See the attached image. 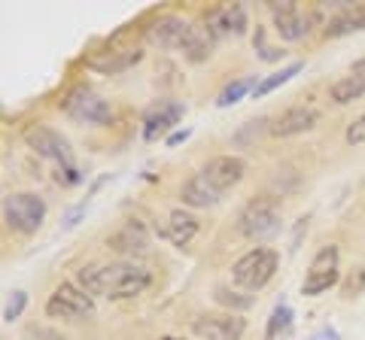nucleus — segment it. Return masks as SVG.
<instances>
[{"instance_id":"obj_30","label":"nucleus","mask_w":365,"mask_h":340,"mask_svg":"<svg viewBox=\"0 0 365 340\" xmlns=\"http://www.w3.org/2000/svg\"><path fill=\"white\" fill-rule=\"evenodd\" d=\"M304 340H341V334L335 331V328H329V325H323V328H317L314 334H307Z\"/></svg>"},{"instance_id":"obj_25","label":"nucleus","mask_w":365,"mask_h":340,"mask_svg":"<svg viewBox=\"0 0 365 340\" xmlns=\"http://www.w3.org/2000/svg\"><path fill=\"white\" fill-rule=\"evenodd\" d=\"M213 298L220 301L222 307H232V310H247L250 304H253V294H241V292H232V289H225V286L216 289Z\"/></svg>"},{"instance_id":"obj_29","label":"nucleus","mask_w":365,"mask_h":340,"mask_svg":"<svg viewBox=\"0 0 365 340\" xmlns=\"http://www.w3.org/2000/svg\"><path fill=\"white\" fill-rule=\"evenodd\" d=\"M347 143H353V146L365 143V112H362V116L347 128Z\"/></svg>"},{"instance_id":"obj_13","label":"nucleus","mask_w":365,"mask_h":340,"mask_svg":"<svg viewBox=\"0 0 365 340\" xmlns=\"http://www.w3.org/2000/svg\"><path fill=\"white\" fill-rule=\"evenodd\" d=\"M110 249H116L119 255H143L150 249V231L143 228V222H125L122 228L110 237Z\"/></svg>"},{"instance_id":"obj_27","label":"nucleus","mask_w":365,"mask_h":340,"mask_svg":"<svg viewBox=\"0 0 365 340\" xmlns=\"http://www.w3.org/2000/svg\"><path fill=\"white\" fill-rule=\"evenodd\" d=\"M25 307H28V292H21V289L9 292V298H6V304H4V319H6V322L19 319V316L25 313Z\"/></svg>"},{"instance_id":"obj_32","label":"nucleus","mask_w":365,"mask_h":340,"mask_svg":"<svg viewBox=\"0 0 365 340\" xmlns=\"http://www.w3.org/2000/svg\"><path fill=\"white\" fill-rule=\"evenodd\" d=\"M182 140H189V131H174L168 137V146H177V143H182Z\"/></svg>"},{"instance_id":"obj_19","label":"nucleus","mask_w":365,"mask_h":340,"mask_svg":"<svg viewBox=\"0 0 365 340\" xmlns=\"http://www.w3.org/2000/svg\"><path fill=\"white\" fill-rule=\"evenodd\" d=\"M210 25L213 33H244L247 31V9L241 4H232V6H222L210 16Z\"/></svg>"},{"instance_id":"obj_16","label":"nucleus","mask_w":365,"mask_h":340,"mask_svg":"<svg viewBox=\"0 0 365 340\" xmlns=\"http://www.w3.org/2000/svg\"><path fill=\"white\" fill-rule=\"evenodd\" d=\"M198 234V219L192 216V213H186V210H174L168 216V225H165V237L174 246H189L192 243V237Z\"/></svg>"},{"instance_id":"obj_8","label":"nucleus","mask_w":365,"mask_h":340,"mask_svg":"<svg viewBox=\"0 0 365 340\" xmlns=\"http://www.w3.org/2000/svg\"><path fill=\"white\" fill-rule=\"evenodd\" d=\"M46 313L52 316V319H86V316L95 313V301H91V294L86 289H79L76 282H61L58 289L49 294V301H46Z\"/></svg>"},{"instance_id":"obj_33","label":"nucleus","mask_w":365,"mask_h":340,"mask_svg":"<svg viewBox=\"0 0 365 340\" xmlns=\"http://www.w3.org/2000/svg\"><path fill=\"white\" fill-rule=\"evenodd\" d=\"M353 76H365V58H359L356 64H353Z\"/></svg>"},{"instance_id":"obj_23","label":"nucleus","mask_w":365,"mask_h":340,"mask_svg":"<svg viewBox=\"0 0 365 340\" xmlns=\"http://www.w3.org/2000/svg\"><path fill=\"white\" fill-rule=\"evenodd\" d=\"M140 55L143 52H137V49H125L122 55H113V58H91V67H95V70H104V73H116V70H125V67L137 64Z\"/></svg>"},{"instance_id":"obj_11","label":"nucleus","mask_w":365,"mask_h":340,"mask_svg":"<svg viewBox=\"0 0 365 340\" xmlns=\"http://www.w3.org/2000/svg\"><path fill=\"white\" fill-rule=\"evenodd\" d=\"M192 331L204 340H241L247 322L237 313H207L192 322Z\"/></svg>"},{"instance_id":"obj_9","label":"nucleus","mask_w":365,"mask_h":340,"mask_svg":"<svg viewBox=\"0 0 365 340\" xmlns=\"http://www.w3.org/2000/svg\"><path fill=\"white\" fill-rule=\"evenodd\" d=\"M338 282V246L329 243L314 255V262L307 265L304 280H302V294L317 298V294L329 292Z\"/></svg>"},{"instance_id":"obj_22","label":"nucleus","mask_w":365,"mask_h":340,"mask_svg":"<svg viewBox=\"0 0 365 340\" xmlns=\"http://www.w3.org/2000/svg\"><path fill=\"white\" fill-rule=\"evenodd\" d=\"M302 70V61H292V64H287L283 70H277V73H271V76H265L262 83L256 85V92H253V97H265V95H271L274 88H280V85H287L289 79Z\"/></svg>"},{"instance_id":"obj_12","label":"nucleus","mask_w":365,"mask_h":340,"mask_svg":"<svg viewBox=\"0 0 365 340\" xmlns=\"http://www.w3.org/2000/svg\"><path fill=\"white\" fill-rule=\"evenodd\" d=\"M180 119H182V104H177V100H155V104L143 112V137L146 140L162 137Z\"/></svg>"},{"instance_id":"obj_17","label":"nucleus","mask_w":365,"mask_h":340,"mask_svg":"<svg viewBox=\"0 0 365 340\" xmlns=\"http://www.w3.org/2000/svg\"><path fill=\"white\" fill-rule=\"evenodd\" d=\"M353 31H365V4H353L347 9H341L335 18H329L326 37H344Z\"/></svg>"},{"instance_id":"obj_3","label":"nucleus","mask_w":365,"mask_h":340,"mask_svg":"<svg viewBox=\"0 0 365 340\" xmlns=\"http://www.w3.org/2000/svg\"><path fill=\"white\" fill-rule=\"evenodd\" d=\"M25 143L40 158H49V161L58 164V174L64 170V183H79V174H76V167H73L71 143H67L58 131L46 128V124H31V128L25 131Z\"/></svg>"},{"instance_id":"obj_28","label":"nucleus","mask_w":365,"mask_h":340,"mask_svg":"<svg viewBox=\"0 0 365 340\" xmlns=\"http://www.w3.org/2000/svg\"><path fill=\"white\" fill-rule=\"evenodd\" d=\"M253 43H256V49H259V55H262V58H265V61H277L280 55H283V52L271 49L268 43H265V31H262V28H256V37H253Z\"/></svg>"},{"instance_id":"obj_15","label":"nucleus","mask_w":365,"mask_h":340,"mask_svg":"<svg viewBox=\"0 0 365 340\" xmlns=\"http://www.w3.org/2000/svg\"><path fill=\"white\" fill-rule=\"evenodd\" d=\"M317 122H319V112L314 107H292L271 124V134L274 137H295V134L311 131Z\"/></svg>"},{"instance_id":"obj_24","label":"nucleus","mask_w":365,"mask_h":340,"mask_svg":"<svg viewBox=\"0 0 365 340\" xmlns=\"http://www.w3.org/2000/svg\"><path fill=\"white\" fill-rule=\"evenodd\" d=\"M256 79H235V83H228L222 92H220V97H216V107H232V104H237L247 92H256Z\"/></svg>"},{"instance_id":"obj_7","label":"nucleus","mask_w":365,"mask_h":340,"mask_svg":"<svg viewBox=\"0 0 365 340\" xmlns=\"http://www.w3.org/2000/svg\"><path fill=\"white\" fill-rule=\"evenodd\" d=\"M61 110L73 122H83V124H110L113 122L110 104L98 92H91V88H86V85L73 88V92L61 100Z\"/></svg>"},{"instance_id":"obj_4","label":"nucleus","mask_w":365,"mask_h":340,"mask_svg":"<svg viewBox=\"0 0 365 340\" xmlns=\"http://www.w3.org/2000/svg\"><path fill=\"white\" fill-rule=\"evenodd\" d=\"M277 262H280L277 253L268 249V246L250 249V253L237 258L235 267H232L235 286H241L247 292H259L262 286H268L274 274H277Z\"/></svg>"},{"instance_id":"obj_31","label":"nucleus","mask_w":365,"mask_h":340,"mask_svg":"<svg viewBox=\"0 0 365 340\" xmlns=\"http://www.w3.org/2000/svg\"><path fill=\"white\" fill-rule=\"evenodd\" d=\"M83 213H86V203H79L76 210H71V213H67V216H64V228H73V225H76V219L83 216Z\"/></svg>"},{"instance_id":"obj_1","label":"nucleus","mask_w":365,"mask_h":340,"mask_svg":"<svg viewBox=\"0 0 365 340\" xmlns=\"http://www.w3.org/2000/svg\"><path fill=\"white\" fill-rule=\"evenodd\" d=\"M153 282L150 270L134 265V262H110V265H88L76 270V286L86 289L91 298H107V301H125L134 294L146 292Z\"/></svg>"},{"instance_id":"obj_6","label":"nucleus","mask_w":365,"mask_h":340,"mask_svg":"<svg viewBox=\"0 0 365 340\" xmlns=\"http://www.w3.org/2000/svg\"><path fill=\"white\" fill-rule=\"evenodd\" d=\"M237 231L253 243H265L280 231V210L274 201H250L237 216Z\"/></svg>"},{"instance_id":"obj_5","label":"nucleus","mask_w":365,"mask_h":340,"mask_svg":"<svg viewBox=\"0 0 365 340\" xmlns=\"http://www.w3.org/2000/svg\"><path fill=\"white\" fill-rule=\"evenodd\" d=\"M4 219L19 234H34L46 219V201L34 191H13L4 198Z\"/></svg>"},{"instance_id":"obj_18","label":"nucleus","mask_w":365,"mask_h":340,"mask_svg":"<svg viewBox=\"0 0 365 340\" xmlns=\"http://www.w3.org/2000/svg\"><path fill=\"white\" fill-rule=\"evenodd\" d=\"M180 198H182V203H186V207H213V203H220L222 195H220L216 188H210V183H207V179H204L201 174H195L186 186H182Z\"/></svg>"},{"instance_id":"obj_20","label":"nucleus","mask_w":365,"mask_h":340,"mask_svg":"<svg viewBox=\"0 0 365 340\" xmlns=\"http://www.w3.org/2000/svg\"><path fill=\"white\" fill-rule=\"evenodd\" d=\"M292 325H295V313L287 301H277L274 304V310L268 316V325H265V340H283V337H289L292 331Z\"/></svg>"},{"instance_id":"obj_2","label":"nucleus","mask_w":365,"mask_h":340,"mask_svg":"<svg viewBox=\"0 0 365 340\" xmlns=\"http://www.w3.org/2000/svg\"><path fill=\"white\" fill-rule=\"evenodd\" d=\"M146 40L162 49H182L189 61H204L210 55V31H198L177 16H162L146 28Z\"/></svg>"},{"instance_id":"obj_14","label":"nucleus","mask_w":365,"mask_h":340,"mask_svg":"<svg viewBox=\"0 0 365 340\" xmlns=\"http://www.w3.org/2000/svg\"><path fill=\"white\" fill-rule=\"evenodd\" d=\"M271 16H274V28L283 40H299L307 33V18L299 13V6L292 0H283V4H271Z\"/></svg>"},{"instance_id":"obj_10","label":"nucleus","mask_w":365,"mask_h":340,"mask_svg":"<svg viewBox=\"0 0 365 340\" xmlns=\"http://www.w3.org/2000/svg\"><path fill=\"white\" fill-rule=\"evenodd\" d=\"M247 174V161L241 155H216L213 161H207L201 167V176L210 183V188H216L220 195H225L228 188H235Z\"/></svg>"},{"instance_id":"obj_21","label":"nucleus","mask_w":365,"mask_h":340,"mask_svg":"<svg viewBox=\"0 0 365 340\" xmlns=\"http://www.w3.org/2000/svg\"><path fill=\"white\" fill-rule=\"evenodd\" d=\"M365 95V76H344L338 79V83H332V88H329V97L335 100V104H350V100H356Z\"/></svg>"},{"instance_id":"obj_26","label":"nucleus","mask_w":365,"mask_h":340,"mask_svg":"<svg viewBox=\"0 0 365 340\" xmlns=\"http://www.w3.org/2000/svg\"><path fill=\"white\" fill-rule=\"evenodd\" d=\"M362 292H365V265L353 267L347 274V280L341 282V294H344V298H359Z\"/></svg>"}]
</instances>
